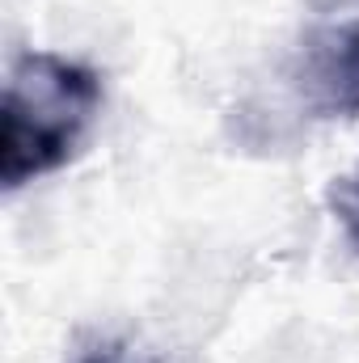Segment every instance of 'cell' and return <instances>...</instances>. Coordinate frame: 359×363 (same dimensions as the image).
<instances>
[{
    "mask_svg": "<svg viewBox=\"0 0 359 363\" xmlns=\"http://www.w3.org/2000/svg\"><path fill=\"white\" fill-rule=\"evenodd\" d=\"M97 106L101 81L93 68L51 51L21 55L0 97V186L17 190L64 169L81 152Z\"/></svg>",
    "mask_w": 359,
    "mask_h": 363,
    "instance_id": "obj_1",
    "label": "cell"
},
{
    "mask_svg": "<svg viewBox=\"0 0 359 363\" xmlns=\"http://www.w3.org/2000/svg\"><path fill=\"white\" fill-rule=\"evenodd\" d=\"M292 85L317 118L359 114V21L317 26L292 64Z\"/></svg>",
    "mask_w": 359,
    "mask_h": 363,
    "instance_id": "obj_2",
    "label": "cell"
},
{
    "mask_svg": "<svg viewBox=\"0 0 359 363\" xmlns=\"http://www.w3.org/2000/svg\"><path fill=\"white\" fill-rule=\"evenodd\" d=\"M330 207H334L343 233L351 237V245L359 250V174L334 182V190H330Z\"/></svg>",
    "mask_w": 359,
    "mask_h": 363,
    "instance_id": "obj_3",
    "label": "cell"
},
{
    "mask_svg": "<svg viewBox=\"0 0 359 363\" xmlns=\"http://www.w3.org/2000/svg\"><path fill=\"white\" fill-rule=\"evenodd\" d=\"M81 363H127V359H118L114 351H93V355H85Z\"/></svg>",
    "mask_w": 359,
    "mask_h": 363,
    "instance_id": "obj_4",
    "label": "cell"
}]
</instances>
